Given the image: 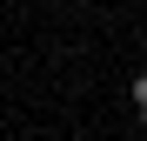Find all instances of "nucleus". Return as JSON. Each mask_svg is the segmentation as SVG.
<instances>
[{
  "mask_svg": "<svg viewBox=\"0 0 147 141\" xmlns=\"http://www.w3.org/2000/svg\"><path fill=\"white\" fill-rule=\"evenodd\" d=\"M134 108H140V121H147V74L134 81Z\"/></svg>",
  "mask_w": 147,
  "mask_h": 141,
  "instance_id": "nucleus-1",
  "label": "nucleus"
}]
</instances>
